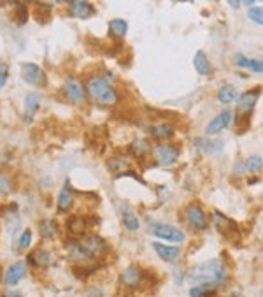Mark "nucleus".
Instances as JSON below:
<instances>
[{
  "instance_id": "obj_1",
  "label": "nucleus",
  "mask_w": 263,
  "mask_h": 297,
  "mask_svg": "<svg viewBox=\"0 0 263 297\" xmlns=\"http://www.w3.org/2000/svg\"><path fill=\"white\" fill-rule=\"evenodd\" d=\"M186 280L192 285H205V287L218 288L227 283L228 280L227 266L221 260H218V258L200 262L195 268L190 269L188 274H186Z\"/></svg>"
},
{
  "instance_id": "obj_2",
  "label": "nucleus",
  "mask_w": 263,
  "mask_h": 297,
  "mask_svg": "<svg viewBox=\"0 0 263 297\" xmlns=\"http://www.w3.org/2000/svg\"><path fill=\"white\" fill-rule=\"evenodd\" d=\"M86 95L95 104L107 106V108L120 101V95H118V90L114 88V85L100 74L90 76L86 79Z\"/></svg>"
},
{
  "instance_id": "obj_3",
  "label": "nucleus",
  "mask_w": 263,
  "mask_h": 297,
  "mask_svg": "<svg viewBox=\"0 0 263 297\" xmlns=\"http://www.w3.org/2000/svg\"><path fill=\"white\" fill-rule=\"evenodd\" d=\"M149 230L156 239H162V241L169 243V245H175V243L181 245V243L186 241V232L175 225H170V223L158 222L155 225H151Z\"/></svg>"
},
{
  "instance_id": "obj_4",
  "label": "nucleus",
  "mask_w": 263,
  "mask_h": 297,
  "mask_svg": "<svg viewBox=\"0 0 263 297\" xmlns=\"http://www.w3.org/2000/svg\"><path fill=\"white\" fill-rule=\"evenodd\" d=\"M261 88H253V90H247L244 91L242 95H239V101H237V118L235 121H244L247 123L249 121V116L253 113V109L256 108V102L260 98Z\"/></svg>"
},
{
  "instance_id": "obj_5",
  "label": "nucleus",
  "mask_w": 263,
  "mask_h": 297,
  "mask_svg": "<svg viewBox=\"0 0 263 297\" xmlns=\"http://www.w3.org/2000/svg\"><path fill=\"white\" fill-rule=\"evenodd\" d=\"M151 155H153V160H155L156 166L169 167V166H172V163L177 162L179 148L175 146V144H170V143H158L153 146Z\"/></svg>"
},
{
  "instance_id": "obj_6",
  "label": "nucleus",
  "mask_w": 263,
  "mask_h": 297,
  "mask_svg": "<svg viewBox=\"0 0 263 297\" xmlns=\"http://www.w3.org/2000/svg\"><path fill=\"white\" fill-rule=\"evenodd\" d=\"M120 281L123 287L130 288V290H137V288H140L147 281V273L140 266H135V264L128 266L125 271H121Z\"/></svg>"
},
{
  "instance_id": "obj_7",
  "label": "nucleus",
  "mask_w": 263,
  "mask_h": 297,
  "mask_svg": "<svg viewBox=\"0 0 263 297\" xmlns=\"http://www.w3.org/2000/svg\"><path fill=\"white\" fill-rule=\"evenodd\" d=\"M184 222L188 223L193 230H205L209 227V218L205 215L204 208L197 203H192L184 209Z\"/></svg>"
},
{
  "instance_id": "obj_8",
  "label": "nucleus",
  "mask_w": 263,
  "mask_h": 297,
  "mask_svg": "<svg viewBox=\"0 0 263 297\" xmlns=\"http://www.w3.org/2000/svg\"><path fill=\"white\" fill-rule=\"evenodd\" d=\"M21 76L28 85L33 86H46L48 85V78H46V72L43 67L37 65V63H21Z\"/></svg>"
},
{
  "instance_id": "obj_9",
  "label": "nucleus",
  "mask_w": 263,
  "mask_h": 297,
  "mask_svg": "<svg viewBox=\"0 0 263 297\" xmlns=\"http://www.w3.org/2000/svg\"><path fill=\"white\" fill-rule=\"evenodd\" d=\"M63 90H65L67 97L70 98L74 104H85L86 101V86L79 81L78 78H67L63 83Z\"/></svg>"
},
{
  "instance_id": "obj_10",
  "label": "nucleus",
  "mask_w": 263,
  "mask_h": 297,
  "mask_svg": "<svg viewBox=\"0 0 263 297\" xmlns=\"http://www.w3.org/2000/svg\"><path fill=\"white\" fill-rule=\"evenodd\" d=\"M232 120H234V114H232L230 109H223V111H221L219 114H216V116L207 123V127H205V134L207 136L219 134V132H223L224 128L230 127Z\"/></svg>"
},
{
  "instance_id": "obj_11",
  "label": "nucleus",
  "mask_w": 263,
  "mask_h": 297,
  "mask_svg": "<svg viewBox=\"0 0 263 297\" xmlns=\"http://www.w3.org/2000/svg\"><path fill=\"white\" fill-rule=\"evenodd\" d=\"M67 11L72 18H78V20H86L95 14V7L86 0H72L67 4Z\"/></svg>"
},
{
  "instance_id": "obj_12",
  "label": "nucleus",
  "mask_w": 263,
  "mask_h": 297,
  "mask_svg": "<svg viewBox=\"0 0 263 297\" xmlns=\"http://www.w3.org/2000/svg\"><path fill=\"white\" fill-rule=\"evenodd\" d=\"M25 274H26V262L18 260L6 269V273H4V283L13 287V285L20 283L23 278H25Z\"/></svg>"
},
{
  "instance_id": "obj_13",
  "label": "nucleus",
  "mask_w": 263,
  "mask_h": 297,
  "mask_svg": "<svg viewBox=\"0 0 263 297\" xmlns=\"http://www.w3.org/2000/svg\"><path fill=\"white\" fill-rule=\"evenodd\" d=\"M151 246H153L155 253L158 255V257L162 258L163 262H175L179 257H181V248H179V246H175V245L155 241Z\"/></svg>"
},
{
  "instance_id": "obj_14",
  "label": "nucleus",
  "mask_w": 263,
  "mask_h": 297,
  "mask_svg": "<svg viewBox=\"0 0 263 297\" xmlns=\"http://www.w3.org/2000/svg\"><path fill=\"white\" fill-rule=\"evenodd\" d=\"M175 134V128L172 123H169V121H158V123H153L149 127V136L153 137V139L160 141V143H167V141H170Z\"/></svg>"
},
{
  "instance_id": "obj_15",
  "label": "nucleus",
  "mask_w": 263,
  "mask_h": 297,
  "mask_svg": "<svg viewBox=\"0 0 263 297\" xmlns=\"http://www.w3.org/2000/svg\"><path fill=\"white\" fill-rule=\"evenodd\" d=\"M128 151H130L132 157L140 160V158L147 157V155H151L153 146H151L149 139H146V137H135L130 143V146H128Z\"/></svg>"
},
{
  "instance_id": "obj_16",
  "label": "nucleus",
  "mask_w": 263,
  "mask_h": 297,
  "mask_svg": "<svg viewBox=\"0 0 263 297\" xmlns=\"http://www.w3.org/2000/svg\"><path fill=\"white\" fill-rule=\"evenodd\" d=\"M120 213H121V220H123V225L128 228L130 232H135L139 230L140 227V222L139 218H137L135 211L130 208L128 204H121L120 206Z\"/></svg>"
},
{
  "instance_id": "obj_17",
  "label": "nucleus",
  "mask_w": 263,
  "mask_h": 297,
  "mask_svg": "<svg viewBox=\"0 0 263 297\" xmlns=\"http://www.w3.org/2000/svg\"><path fill=\"white\" fill-rule=\"evenodd\" d=\"M86 227H88L86 218L81 215L70 216L67 222V232L72 236V238H81V236H85Z\"/></svg>"
},
{
  "instance_id": "obj_18",
  "label": "nucleus",
  "mask_w": 263,
  "mask_h": 297,
  "mask_svg": "<svg viewBox=\"0 0 263 297\" xmlns=\"http://www.w3.org/2000/svg\"><path fill=\"white\" fill-rule=\"evenodd\" d=\"M193 67H195V71L200 76H209L212 72L211 60H209V56L205 55L202 49H200V51H197L195 56H193Z\"/></svg>"
},
{
  "instance_id": "obj_19",
  "label": "nucleus",
  "mask_w": 263,
  "mask_h": 297,
  "mask_svg": "<svg viewBox=\"0 0 263 297\" xmlns=\"http://www.w3.org/2000/svg\"><path fill=\"white\" fill-rule=\"evenodd\" d=\"M41 106V95L37 91H30L25 97V120H32L35 116V113L39 111Z\"/></svg>"
},
{
  "instance_id": "obj_20",
  "label": "nucleus",
  "mask_w": 263,
  "mask_h": 297,
  "mask_svg": "<svg viewBox=\"0 0 263 297\" xmlns=\"http://www.w3.org/2000/svg\"><path fill=\"white\" fill-rule=\"evenodd\" d=\"M195 146L204 153H218L223 148V143L221 141H212L211 137H198L195 141Z\"/></svg>"
},
{
  "instance_id": "obj_21",
  "label": "nucleus",
  "mask_w": 263,
  "mask_h": 297,
  "mask_svg": "<svg viewBox=\"0 0 263 297\" xmlns=\"http://www.w3.org/2000/svg\"><path fill=\"white\" fill-rule=\"evenodd\" d=\"M235 63H237L239 67L246 69V71L256 72V74H261L263 72L261 60H254V58H247V56H244V55H237L235 56Z\"/></svg>"
},
{
  "instance_id": "obj_22",
  "label": "nucleus",
  "mask_w": 263,
  "mask_h": 297,
  "mask_svg": "<svg viewBox=\"0 0 263 297\" xmlns=\"http://www.w3.org/2000/svg\"><path fill=\"white\" fill-rule=\"evenodd\" d=\"M128 32V23L121 18H114L109 21V36L114 39H123Z\"/></svg>"
},
{
  "instance_id": "obj_23",
  "label": "nucleus",
  "mask_w": 263,
  "mask_h": 297,
  "mask_svg": "<svg viewBox=\"0 0 263 297\" xmlns=\"http://www.w3.org/2000/svg\"><path fill=\"white\" fill-rule=\"evenodd\" d=\"M212 220H214L216 227H218V230L221 234H230V230H234L235 228V222H232L230 218H227V216L223 215V213L219 211H214L212 213Z\"/></svg>"
},
{
  "instance_id": "obj_24",
  "label": "nucleus",
  "mask_w": 263,
  "mask_h": 297,
  "mask_svg": "<svg viewBox=\"0 0 263 297\" xmlns=\"http://www.w3.org/2000/svg\"><path fill=\"white\" fill-rule=\"evenodd\" d=\"M72 204H74V192H72L70 186L65 185L58 193V209L60 211H67V209H70Z\"/></svg>"
},
{
  "instance_id": "obj_25",
  "label": "nucleus",
  "mask_w": 263,
  "mask_h": 297,
  "mask_svg": "<svg viewBox=\"0 0 263 297\" xmlns=\"http://www.w3.org/2000/svg\"><path fill=\"white\" fill-rule=\"evenodd\" d=\"M28 262L33 266H49L51 264V253L44 248H37L33 253L28 255Z\"/></svg>"
},
{
  "instance_id": "obj_26",
  "label": "nucleus",
  "mask_w": 263,
  "mask_h": 297,
  "mask_svg": "<svg viewBox=\"0 0 263 297\" xmlns=\"http://www.w3.org/2000/svg\"><path fill=\"white\" fill-rule=\"evenodd\" d=\"M235 98H239V95L232 85H223L218 90V101L221 104H232V102H235Z\"/></svg>"
},
{
  "instance_id": "obj_27",
  "label": "nucleus",
  "mask_w": 263,
  "mask_h": 297,
  "mask_svg": "<svg viewBox=\"0 0 263 297\" xmlns=\"http://www.w3.org/2000/svg\"><path fill=\"white\" fill-rule=\"evenodd\" d=\"M39 232L44 239H53V238H56V234H58V228H56V223L53 222V220H41Z\"/></svg>"
},
{
  "instance_id": "obj_28",
  "label": "nucleus",
  "mask_w": 263,
  "mask_h": 297,
  "mask_svg": "<svg viewBox=\"0 0 263 297\" xmlns=\"http://www.w3.org/2000/svg\"><path fill=\"white\" fill-rule=\"evenodd\" d=\"M246 171L251 174H260L263 171V158L260 155H251V157H247L246 160Z\"/></svg>"
},
{
  "instance_id": "obj_29",
  "label": "nucleus",
  "mask_w": 263,
  "mask_h": 297,
  "mask_svg": "<svg viewBox=\"0 0 263 297\" xmlns=\"http://www.w3.org/2000/svg\"><path fill=\"white\" fill-rule=\"evenodd\" d=\"M107 166L112 173H123V169H128V167H130V162H128V158L123 157V155H118V157L109 160Z\"/></svg>"
},
{
  "instance_id": "obj_30",
  "label": "nucleus",
  "mask_w": 263,
  "mask_h": 297,
  "mask_svg": "<svg viewBox=\"0 0 263 297\" xmlns=\"http://www.w3.org/2000/svg\"><path fill=\"white\" fill-rule=\"evenodd\" d=\"M214 294H216L214 288L205 287V285H193L188 292L190 297H209V295H214Z\"/></svg>"
},
{
  "instance_id": "obj_31",
  "label": "nucleus",
  "mask_w": 263,
  "mask_h": 297,
  "mask_svg": "<svg viewBox=\"0 0 263 297\" xmlns=\"http://www.w3.org/2000/svg\"><path fill=\"white\" fill-rule=\"evenodd\" d=\"M247 18H249L251 21L256 23V25L263 26V6L249 7V9H247Z\"/></svg>"
},
{
  "instance_id": "obj_32",
  "label": "nucleus",
  "mask_w": 263,
  "mask_h": 297,
  "mask_svg": "<svg viewBox=\"0 0 263 297\" xmlns=\"http://www.w3.org/2000/svg\"><path fill=\"white\" fill-rule=\"evenodd\" d=\"M16 14H18V25H25L26 20H28V9H26V6H23V4H18V9H16Z\"/></svg>"
},
{
  "instance_id": "obj_33",
  "label": "nucleus",
  "mask_w": 263,
  "mask_h": 297,
  "mask_svg": "<svg viewBox=\"0 0 263 297\" xmlns=\"http://www.w3.org/2000/svg\"><path fill=\"white\" fill-rule=\"evenodd\" d=\"M30 243H32V230H30V228H26V230H23L21 236H20V248L21 250L28 248Z\"/></svg>"
},
{
  "instance_id": "obj_34",
  "label": "nucleus",
  "mask_w": 263,
  "mask_h": 297,
  "mask_svg": "<svg viewBox=\"0 0 263 297\" xmlns=\"http://www.w3.org/2000/svg\"><path fill=\"white\" fill-rule=\"evenodd\" d=\"M11 192V180L4 174H0V193H9Z\"/></svg>"
},
{
  "instance_id": "obj_35",
  "label": "nucleus",
  "mask_w": 263,
  "mask_h": 297,
  "mask_svg": "<svg viewBox=\"0 0 263 297\" xmlns=\"http://www.w3.org/2000/svg\"><path fill=\"white\" fill-rule=\"evenodd\" d=\"M7 76H9V67H7L6 63H0V90L4 88V85H6Z\"/></svg>"
},
{
  "instance_id": "obj_36",
  "label": "nucleus",
  "mask_w": 263,
  "mask_h": 297,
  "mask_svg": "<svg viewBox=\"0 0 263 297\" xmlns=\"http://www.w3.org/2000/svg\"><path fill=\"white\" fill-rule=\"evenodd\" d=\"M227 297H246V295H244L241 290H232Z\"/></svg>"
},
{
  "instance_id": "obj_37",
  "label": "nucleus",
  "mask_w": 263,
  "mask_h": 297,
  "mask_svg": "<svg viewBox=\"0 0 263 297\" xmlns=\"http://www.w3.org/2000/svg\"><path fill=\"white\" fill-rule=\"evenodd\" d=\"M228 6L234 7V9H237V7H241V6H242V2H228Z\"/></svg>"
},
{
  "instance_id": "obj_38",
  "label": "nucleus",
  "mask_w": 263,
  "mask_h": 297,
  "mask_svg": "<svg viewBox=\"0 0 263 297\" xmlns=\"http://www.w3.org/2000/svg\"><path fill=\"white\" fill-rule=\"evenodd\" d=\"M7 297H20V294H18V292H11V294Z\"/></svg>"
},
{
  "instance_id": "obj_39",
  "label": "nucleus",
  "mask_w": 263,
  "mask_h": 297,
  "mask_svg": "<svg viewBox=\"0 0 263 297\" xmlns=\"http://www.w3.org/2000/svg\"><path fill=\"white\" fill-rule=\"evenodd\" d=\"M95 297H104V294H102L100 290H97V294H95Z\"/></svg>"
},
{
  "instance_id": "obj_40",
  "label": "nucleus",
  "mask_w": 263,
  "mask_h": 297,
  "mask_svg": "<svg viewBox=\"0 0 263 297\" xmlns=\"http://www.w3.org/2000/svg\"><path fill=\"white\" fill-rule=\"evenodd\" d=\"M261 63H263V58H261Z\"/></svg>"
}]
</instances>
